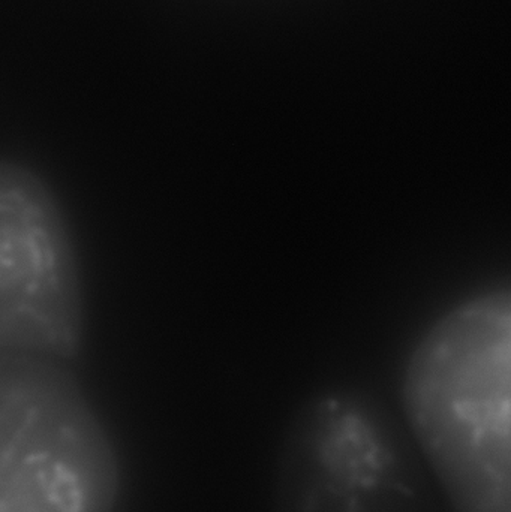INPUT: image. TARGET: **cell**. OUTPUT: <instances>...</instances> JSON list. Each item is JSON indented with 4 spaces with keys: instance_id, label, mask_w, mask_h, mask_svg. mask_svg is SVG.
Listing matches in <instances>:
<instances>
[{
    "instance_id": "1",
    "label": "cell",
    "mask_w": 511,
    "mask_h": 512,
    "mask_svg": "<svg viewBox=\"0 0 511 512\" xmlns=\"http://www.w3.org/2000/svg\"><path fill=\"white\" fill-rule=\"evenodd\" d=\"M408 435L455 512H511V295L492 286L435 319L401 382Z\"/></svg>"
},
{
    "instance_id": "2",
    "label": "cell",
    "mask_w": 511,
    "mask_h": 512,
    "mask_svg": "<svg viewBox=\"0 0 511 512\" xmlns=\"http://www.w3.org/2000/svg\"><path fill=\"white\" fill-rule=\"evenodd\" d=\"M116 448L62 361L0 355V512H114Z\"/></svg>"
},
{
    "instance_id": "3",
    "label": "cell",
    "mask_w": 511,
    "mask_h": 512,
    "mask_svg": "<svg viewBox=\"0 0 511 512\" xmlns=\"http://www.w3.org/2000/svg\"><path fill=\"white\" fill-rule=\"evenodd\" d=\"M275 512H434L413 439L380 405L348 390L309 400L276 460Z\"/></svg>"
},
{
    "instance_id": "4",
    "label": "cell",
    "mask_w": 511,
    "mask_h": 512,
    "mask_svg": "<svg viewBox=\"0 0 511 512\" xmlns=\"http://www.w3.org/2000/svg\"><path fill=\"white\" fill-rule=\"evenodd\" d=\"M84 339L80 261L41 176L0 159V355L71 360Z\"/></svg>"
}]
</instances>
